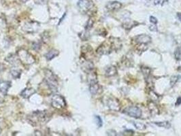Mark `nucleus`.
I'll list each match as a JSON object with an SVG mask.
<instances>
[{"mask_svg": "<svg viewBox=\"0 0 181 136\" xmlns=\"http://www.w3.org/2000/svg\"><path fill=\"white\" fill-rule=\"evenodd\" d=\"M142 72L143 73V75L144 76L146 79H147L149 77L150 74H151V69L148 67H142Z\"/></svg>", "mask_w": 181, "mask_h": 136, "instance_id": "obj_22", "label": "nucleus"}, {"mask_svg": "<svg viewBox=\"0 0 181 136\" xmlns=\"http://www.w3.org/2000/svg\"><path fill=\"white\" fill-rule=\"evenodd\" d=\"M93 54V49L89 45L83 46L82 48V56L85 59H88L87 57H89L90 55Z\"/></svg>", "mask_w": 181, "mask_h": 136, "instance_id": "obj_13", "label": "nucleus"}, {"mask_svg": "<svg viewBox=\"0 0 181 136\" xmlns=\"http://www.w3.org/2000/svg\"><path fill=\"white\" fill-rule=\"evenodd\" d=\"M52 106L55 109L61 110L65 107V100L63 96L59 95H55L52 98Z\"/></svg>", "mask_w": 181, "mask_h": 136, "instance_id": "obj_5", "label": "nucleus"}, {"mask_svg": "<svg viewBox=\"0 0 181 136\" xmlns=\"http://www.w3.org/2000/svg\"><path fill=\"white\" fill-rule=\"evenodd\" d=\"M177 17H178V19H179V21H181V13H178Z\"/></svg>", "mask_w": 181, "mask_h": 136, "instance_id": "obj_35", "label": "nucleus"}, {"mask_svg": "<svg viewBox=\"0 0 181 136\" xmlns=\"http://www.w3.org/2000/svg\"><path fill=\"white\" fill-rule=\"evenodd\" d=\"M36 4H46V2H47V0H36Z\"/></svg>", "mask_w": 181, "mask_h": 136, "instance_id": "obj_30", "label": "nucleus"}, {"mask_svg": "<svg viewBox=\"0 0 181 136\" xmlns=\"http://www.w3.org/2000/svg\"><path fill=\"white\" fill-rule=\"evenodd\" d=\"M79 9L82 12L88 13L93 8V4L89 0H80L78 3Z\"/></svg>", "mask_w": 181, "mask_h": 136, "instance_id": "obj_8", "label": "nucleus"}, {"mask_svg": "<svg viewBox=\"0 0 181 136\" xmlns=\"http://www.w3.org/2000/svg\"><path fill=\"white\" fill-rule=\"evenodd\" d=\"M107 105L109 109L112 111L118 112L121 110V104L116 98L110 97L107 101Z\"/></svg>", "mask_w": 181, "mask_h": 136, "instance_id": "obj_9", "label": "nucleus"}, {"mask_svg": "<svg viewBox=\"0 0 181 136\" xmlns=\"http://www.w3.org/2000/svg\"><path fill=\"white\" fill-rule=\"evenodd\" d=\"M4 69V65L2 63H0V72H1Z\"/></svg>", "mask_w": 181, "mask_h": 136, "instance_id": "obj_33", "label": "nucleus"}, {"mask_svg": "<svg viewBox=\"0 0 181 136\" xmlns=\"http://www.w3.org/2000/svg\"><path fill=\"white\" fill-rule=\"evenodd\" d=\"M123 112L126 114L127 115L129 116V117L135 118H140L142 115V112L141 110V109L137 106L127 107V108H125L123 110Z\"/></svg>", "mask_w": 181, "mask_h": 136, "instance_id": "obj_6", "label": "nucleus"}, {"mask_svg": "<svg viewBox=\"0 0 181 136\" xmlns=\"http://www.w3.org/2000/svg\"><path fill=\"white\" fill-rule=\"evenodd\" d=\"M113 49H112V46L111 42L108 41V42H104L101 44L98 48L96 52L97 53L100 54V55H103V54H110Z\"/></svg>", "mask_w": 181, "mask_h": 136, "instance_id": "obj_7", "label": "nucleus"}, {"mask_svg": "<svg viewBox=\"0 0 181 136\" xmlns=\"http://www.w3.org/2000/svg\"><path fill=\"white\" fill-rule=\"evenodd\" d=\"M154 2L155 4H159L160 3V0H154Z\"/></svg>", "mask_w": 181, "mask_h": 136, "instance_id": "obj_36", "label": "nucleus"}, {"mask_svg": "<svg viewBox=\"0 0 181 136\" xmlns=\"http://www.w3.org/2000/svg\"><path fill=\"white\" fill-rule=\"evenodd\" d=\"M81 67L84 72H87V73H89V72H92V70L93 69L94 65L93 63L90 61L88 60V59H85V61L82 63Z\"/></svg>", "mask_w": 181, "mask_h": 136, "instance_id": "obj_11", "label": "nucleus"}, {"mask_svg": "<svg viewBox=\"0 0 181 136\" xmlns=\"http://www.w3.org/2000/svg\"><path fill=\"white\" fill-rule=\"evenodd\" d=\"M11 87V82L9 81H4L0 83V93L2 95H6L8 93V89Z\"/></svg>", "mask_w": 181, "mask_h": 136, "instance_id": "obj_14", "label": "nucleus"}, {"mask_svg": "<svg viewBox=\"0 0 181 136\" xmlns=\"http://www.w3.org/2000/svg\"><path fill=\"white\" fill-rule=\"evenodd\" d=\"M19 60L22 63L25 65H31L35 62V59L32 54H31L27 50L25 49H20L17 52Z\"/></svg>", "mask_w": 181, "mask_h": 136, "instance_id": "obj_3", "label": "nucleus"}, {"mask_svg": "<svg viewBox=\"0 0 181 136\" xmlns=\"http://www.w3.org/2000/svg\"><path fill=\"white\" fill-rule=\"evenodd\" d=\"M89 91L92 95H97L100 93L101 86L99 84L98 82V78L96 73H91L89 72Z\"/></svg>", "mask_w": 181, "mask_h": 136, "instance_id": "obj_4", "label": "nucleus"}, {"mask_svg": "<svg viewBox=\"0 0 181 136\" xmlns=\"http://www.w3.org/2000/svg\"><path fill=\"white\" fill-rule=\"evenodd\" d=\"M106 7L108 10L115 11L121 9V7H122V4L119 1H110L106 4Z\"/></svg>", "mask_w": 181, "mask_h": 136, "instance_id": "obj_12", "label": "nucleus"}, {"mask_svg": "<svg viewBox=\"0 0 181 136\" xmlns=\"http://www.w3.org/2000/svg\"><path fill=\"white\" fill-rule=\"evenodd\" d=\"M137 25H138V23H137L136 22L131 21L129 20V21H127L123 23V27L126 30H129L131 29V28L135 27V26H136Z\"/></svg>", "mask_w": 181, "mask_h": 136, "instance_id": "obj_18", "label": "nucleus"}, {"mask_svg": "<svg viewBox=\"0 0 181 136\" xmlns=\"http://www.w3.org/2000/svg\"><path fill=\"white\" fill-rule=\"evenodd\" d=\"M10 73L11 75L12 76V77L14 78H19L21 75V70L17 69V68H12V69L10 70Z\"/></svg>", "mask_w": 181, "mask_h": 136, "instance_id": "obj_19", "label": "nucleus"}, {"mask_svg": "<svg viewBox=\"0 0 181 136\" xmlns=\"http://www.w3.org/2000/svg\"><path fill=\"white\" fill-rule=\"evenodd\" d=\"M178 80V76H173V77H172L171 78V84L172 86H173L174 84H175V83L177 82Z\"/></svg>", "mask_w": 181, "mask_h": 136, "instance_id": "obj_27", "label": "nucleus"}, {"mask_svg": "<svg viewBox=\"0 0 181 136\" xmlns=\"http://www.w3.org/2000/svg\"><path fill=\"white\" fill-rule=\"evenodd\" d=\"M36 93V91L34 89H31V88H27V89H25L21 93V95L23 98L25 99H29L31 96Z\"/></svg>", "mask_w": 181, "mask_h": 136, "instance_id": "obj_15", "label": "nucleus"}, {"mask_svg": "<svg viewBox=\"0 0 181 136\" xmlns=\"http://www.w3.org/2000/svg\"><path fill=\"white\" fill-rule=\"evenodd\" d=\"M94 24V21L92 19H90L87 22V26H86V31H89L93 27Z\"/></svg>", "mask_w": 181, "mask_h": 136, "instance_id": "obj_24", "label": "nucleus"}, {"mask_svg": "<svg viewBox=\"0 0 181 136\" xmlns=\"http://www.w3.org/2000/svg\"><path fill=\"white\" fill-rule=\"evenodd\" d=\"M150 21H151L153 24H155V25L157 23V22H158L157 19L155 17H154V16L150 17Z\"/></svg>", "mask_w": 181, "mask_h": 136, "instance_id": "obj_28", "label": "nucleus"}, {"mask_svg": "<svg viewBox=\"0 0 181 136\" xmlns=\"http://www.w3.org/2000/svg\"><path fill=\"white\" fill-rule=\"evenodd\" d=\"M40 47H41V45H40V44L39 42H34V43H33L32 48L34 50H39L40 49Z\"/></svg>", "mask_w": 181, "mask_h": 136, "instance_id": "obj_26", "label": "nucleus"}, {"mask_svg": "<svg viewBox=\"0 0 181 136\" xmlns=\"http://www.w3.org/2000/svg\"><path fill=\"white\" fill-rule=\"evenodd\" d=\"M174 57L176 61H180L181 60V47H178L175 50V52H174Z\"/></svg>", "mask_w": 181, "mask_h": 136, "instance_id": "obj_21", "label": "nucleus"}, {"mask_svg": "<svg viewBox=\"0 0 181 136\" xmlns=\"http://www.w3.org/2000/svg\"><path fill=\"white\" fill-rule=\"evenodd\" d=\"M45 73L46 84L50 91L55 93L58 89V80H57V76L50 69H45Z\"/></svg>", "mask_w": 181, "mask_h": 136, "instance_id": "obj_2", "label": "nucleus"}, {"mask_svg": "<svg viewBox=\"0 0 181 136\" xmlns=\"http://www.w3.org/2000/svg\"><path fill=\"white\" fill-rule=\"evenodd\" d=\"M0 83H1V81H0Z\"/></svg>", "mask_w": 181, "mask_h": 136, "instance_id": "obj_37", "label": "nucleus"}, {"mask_svg": "<svg viewBox=\"0 0 181 136\" xmlns=\"http://www.w3.org/2000/svg\"><path fill=\"white\" fill-rule=\"evenodd\" d=\"M154 123L156 125H157L158 127H165V128H166V129H169L170 127H171L170 123V122H167V121H165V122H154Z\"/></svg>", "mask_w": 181, "mask_h": 136, "instance_id": "obj_20", "label": "nucleus"}, {"mask_svg": "<svg viewBox=\"0 0 181 136\" xmlns=\"http://www.w3.org/2000/svg\"><path fill=\"white\" fill-rule=\"evenodd\" d=\"M133 40L137 44H148L151 42V38L148 35L142 34L134 37Z\"/></svg>", "mask_w": 181, "mask_h": 136, "instance_id": "obj_10", "label": "nucleus"}, {"mask_svg": "<svg viewBox=\"0 0 181 136\" xmlns=\"http://www.w3.org/2000/svg\"><path fill=\"white\" fill-rule=\"evenodd\" d=\"M95 119H96V122L97 125H98V127H101L103 125V122L102 120H101V118H100V117H99V116H96V117H95Z\"/></svg>", "mask_w": 181, "mask_h": 136, "instance_id": "obj_25", "label": "nucleus"}, {"mask_svg": "<svg viewBox=\"0 0 181 136\" xmlns=\"http://www.w3.org/2000/svg\"><path fill=\"white\" fill-rule=\"evenodd\" d=\"M181 104V97H179L178 99H177V101H176V106H180V105Z\"/></svg>", "mask_w": 181, "mask_h": 136, "instance_id": "obj_31", "label": "nucleus"}, {"mask_svg": "<svg viewBox=\"0 0 181 136\" xmlns=\"http://www.w3.org/2000/svg\"><path fill=\"white\" fill-rule=\"evenodd\" d=\"M134 124L136 128L139 129V130H143V129H146V125L142 123V122H134Z\"/></svg>", "mask_w": 181, "mask_h": 136, "instance_id": "obj_23", "label": "nucleus"}, {"mask_svg": "<svg viewBox=\"0 0 181 136\" xmlns=\"http://www.w3.org/2000/svg\"><path fill=\"white\" fill-rule=\"evenodd\" d=\"M116 74H117V70H116V68L113 66V65L109 66L106 69L105 75L108 76V77H111V76H115Z\"/></svg>", "mask_w": 181, "mask_h": 136, "instance_id": "obj_17", "label": "nucleus"}, {"mask_svg": "<svg viewBox=\"0 0 181 136\" xmlns=\"http://www.w3.org/2000/svg\"><path fill=\"white\" fill-rule=\"evenodd\" d=\"M110 131H111V133H109V135H116V132L115 131H113V130H110Z\"/></svg>", "mask_w": 181, "mask_h": 136, "instance_id": "obj_32", "label": "nucleus"}, {"mask_svg": "<svg viewBox=\"0 0 181 136\" xmlns=\"http://www.w3.org/2000/svg\"><path fill=\"white\" fill-rule=\"evenodd\" d=\"M149 28H150V29H151V31H157V26L155 24L151 25L149 27Z\"/></svg>", "mask_w": 181, "mask_h": 136, "instance_id": "obj_29", "label": "nucleus"}, {"mask_svg": "<svg viewBox=\"0 0 181 136\" xmlns=\"http://www.w3.org/2000/svg\"><path fill=\"white\" fill-rule=\"evenodd\" d=\"M59 54V52L58 51V50H55V49H51L45 54V57L48 61H50V60H52V59H54L55 57H56L58 56Z\"/></svg>", "mask_w": 181, "mask_h": 136, "instance_id": "obj_16", "label": "nucleus"}, {"mask_svg": "<svg viewBox=\"0 0 181 136\" xmlns=\"http://www.w3.org/2000/svg\"><path fill=\"white\" fill-rule=\"evenodd\" d=\"M50 117L46 111H36L28 115L27 120L33 125H37L46 123Z\"/></svg>", "mask_w": 181, "mask_h": 136, "instance_id": "obj_1", "label": "nucleus"}, {"mask_svg": "<svg viewBox=\"0 0 181 136\" xmlns=\"http://www.w3.org/2000/svg\"><path fill=\"white\" fill-rule=\"evenodd\" d=\"M17 1H19L20 3H26V2H27L28 0H17Z\"/></svg>", "mask_w": 181, "mask_h": 136, "instance_id": "obj_34", "label": "nucleus"}]
</instances>
